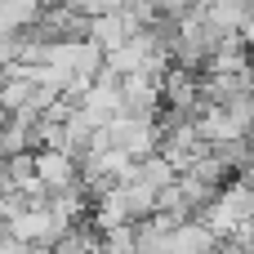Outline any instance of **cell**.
Segmentation results:
<instances>
[{
  "mask_svg": "<svg viewBox=\"0 0 254 254\" xmlns=\"http://www.w3.org/2000/svg\"><path fill=\"white\" fill-rule=\"evenodd\" d=\"M214 254H254V237L246 228H237V232H228V237H219V246Z\"/></svg>",
  "mask_w": 254,
  "mask_h": 254,
  "instance_id": "obj_3",
  "label": "cell"
},
{
  "mask_svg": "<svg viewBox=\"0 0 254 254\" xmlns=\"http://www.w3.org/2000/svg\"><path fill=\"white\" fill-rule=\"evenodd\" d=\"M174 179H179V170H174L161 152H152V156L134 161V174H129V183H138V188H147V192H165Z\"/></svg>",
  "mask_w": 254,
  "mask_h": 254,
  "instance_id": "obj_2",
  "label": "cell"
},
{
  "mask_svg": "<svg viewBox=\"0 0 254 254\" xmlns=\"http://www.w3.org/2000/svg\"><path fill=\"white\" fill-rule=\"evenodd\" d=\"M125 0H80V13L85 18H107V13H121Z\"/></svg>",
  "mask_w": 254,
  "mask_h": 254,
  "instance_id": "obj_4",
  "label": "cell"
},
{
  "mask_svg": "<svg viewBox=\"0 0 254 254\" xmlns=\"http://www.w3.org/2000/svg\"><path fill=\"white\" fill-rule=\"evenodd\" d=\"M138 31H143V22L134 13H125V9L121 13H107V18H89V40L103 49V58L116 54V49H125Z\"/></svg>",
  "mask_w": 254,
  "mask_h": 254,
  "instance_id": "obj_1",
  "label": "cell"
},
{
  "mask_svg": "<svg viewBox=\"0 0 254 254\" xmlns=\"http://www.w3.org/2000/svg\"><path fill=\"white\" fill-rule=\"evenodd\" d=\"M94 254H98V250H94Z\"/></svg>",
  "mask_w": 254,
  "mask_h": 254,
  "instance_id": "obj_5",
  "label": "cell"
}]
</instances>
